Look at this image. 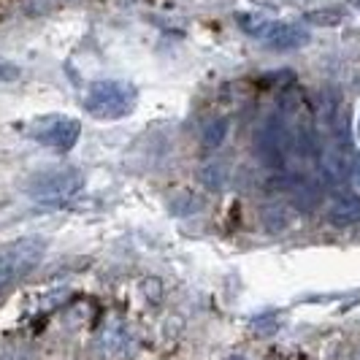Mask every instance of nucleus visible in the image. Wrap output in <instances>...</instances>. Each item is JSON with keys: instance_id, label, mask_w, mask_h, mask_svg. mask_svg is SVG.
Masks as SVG:
<instances>
[{"instance_id": "0eeeda50", "label": "nucleus", "mask_w": 360, "mask_h": 360, "mask_svg": "<svg viewBox=\"0 0 360 360\" xmlns=\"http://www.w3.org/2000/svg\"><path fill=\"white\" fill-rule=\"evenodd\" d=\"M328 219L336 228H349L360 222V195H336L328 206Z\"/></svg>"}, {"instance_id": "9b49d317", "label": "nucleus", "mask_w": 360, "mask_h": 360, "mask_svg": "<svg viewBox=\"0 0 360 360\" xmlns=\"http://www.w3.org/2000/svg\"><path fill=\"white\" fill-rule=\"evenodd\" d=\"M349 181H352V187L360 193V155L349 162Z\"/></svg>"}, {"instance_id": "1a4fd4ad", "label": "nucleus", "mask_w": 360, "mask_h": 360, "mask_svg": "<svg viewBox=\"0 0 360 360\" xmlns=\"http://www.w3.org/2000/svg\"><path fill=\"white\" fill-rule=\"evenodd\" d=\"M225 133H228V120H217V122H212V125L206 127V133H203V144L209 146V149H214V146L222 144Z\"/></svg>"}, {"instance_id": "7ed1b4c3", "label": "nucleus", "mask_w": 360, "mask_h": 360, "mask_svg": "<svg viewBox=\"0 0 360 360\" xmlns=\"http://www.w3.org/2000/svg\"><path fill=\"white\" fill-rule=\"evenodd\" d=\"M84 174L76 171V168H52V171H44L33 176L27 193L36 203H44V206H65L71 203L73 198L82 195L84 190Z\"/></svg>"}, {"instance_id": "6e6552de", "label": "nucleus", "mask_w": 360, "mask_h": 360, "mask_svg": "<svg viewBox=\"0 0 360 360\" xmlns=\"http://www.w3.org/2000/svg\"><path fill=\"white\" fill-rule=\"evenodd\" d=\"M125 330L120 325H111L101 333V347H103V355H114V352H122L125 349Z\"/></svg>"}, {"instance_id": "f03ea898", "label": "nucleus", "mask_w": 360, "mask_h": 360, "mask_svg": "<svg viewBox=\"0 0 360 360\" xmlns=\"http://www.w3.org/2000/svg\"><path fill=\"white\" fill-rule=\"evenodd\" d=\"M46 255V241L38 236H27L11 244L0 247V290L22 282L27 274H33L36 266Z\"/></svg>"}, {"instance_id": "ddd939ff", "label": "nucleus", "mask_w": 360, "mask_h": 360, "mask_svg": "<svg viewBox=\"0 0 360 360\" xmlns=\"http://www.w3.org/2000/svg\"><path fill=\"white\" fill-rule=\"evenodd\" d=\"M228 360H244V358H228Z\"/></svg>"}, {"instance_id": "f257e3e1", "label": "nucleus", "mask_w": 360, "mask_h": 360, "mask_svg": "<svg viewBox=\"0 0 360 360\" xmlns=\"http://www.w3.org/2000/svg\"><path fill=\"white\" fill-rule=\"evenodd\" d=\"M82 103L90 117L101 122H111V120H125L127 114H133V108L139 103V92L127 82L103 79V82H92Z\"/></svg>"}, {"instance_id": "f8f14e48", "label": "nucleus", "mask_w": 360, "mask_h": 360, "mask_svg": "<svg viewBox=\"0 0 360 360\" xmlns=\"http://www.w3.org/2000/svg\"><path fill=\"white\" fill-rule=\"evenodd\" d=\"M358 136H360V117H358Z\"/></svg>"}, {"instance_id": "20e7f679", "label": "nucleus", "mask_w": 360, "mask_h": 360, "mask_svg": "<svg viewBox=\"0 0 360 360\" xmlns=\"http://www.w3.org/2000/svg\"><path fill=\"white\" fill-rule=\"evenodd\" d=\"M27 136L41 146H49L54 152H68L76 146L82 136V122L68 114H46L27 125Z\"/></svg>"}, {"instance_id": "9d476101", "label": "nucleus", "mask_w": 360, "mask_h": 360, "mask_svg": "<svg viewBox=\"0 0 360 360\" xmlns=\"http://www.w3.org/2000/svg\"><path fill=\"white\" fill-rule=\"evenodd\" d=\"M309 22H314V25H336L339 19H342V11L339 8H325V11H311L307 14Z\"/></svg>"}, {"instance_id": "39448f33", "label": "nucleus", "mask_w": 360, "mask_h": 360, "mask_svg": "<svg viewBox=\"0 0 360 360\" xmlns=\"http://www.w3.org/2000/svg\"><path fill=\"white\" fill-rule=\"evenodd\" d=\"M255 149L269 168H282L288 160L290 149H295V139H292V133L285 127L282 120L271 117L255 133Z\"/></svg>"}, {"instance_id": "423d86ee", "label": "nucleus", "mask_w": 360, "mask_h": 360, "mask_svg": "<svg viewBox=\"0 0 360 360\" xmlns=\"http://www.w3.org/2000/svg\"><path fill=\"white\" fill-rule=\"evenodd\" d=\"M271 52H292V49H301L311 41L304 25H295V22H271L266 36L260 38Z\"/></svg>"}]
</instances>
